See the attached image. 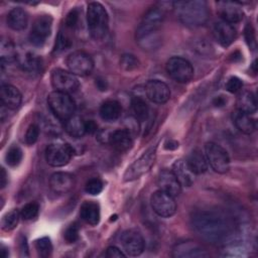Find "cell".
Listing matches in <instances>:
<instances>
[{"instance_id": "1", "label": "cell", "mask_w": 258, "mask_h": 258, "mask_svg": "<svg viewBox=\"0 0 258 258\" xmlns=\"http://www.w3.org/2000/svg\"><path fill=\"white\" fill-rule=\"evenodd\" d=\"M195 231L211 244H222L230 236V226L226 219L212 211H199L191 217Z\"/></svg>"}, {"instance_id": "2", "label": "cell", "mask_w": 258, "mask_h": 258, "mask_svg": "<svg viewBox=\"0 0 258 258\" xmlns=\"http://www.w3.org/2000/svg\"><path fill=\"white\" fill-rule=\"evenodd\" d=\"M173 8L178 20L186 26H201L209 19L210 12L205 1H178L173 3Z\"/></svg>"}, {"instance_id": "3", "label": "cell", "mask_w": 258, "mask_h": 258, "mask_svg": "<svg viewBox=\"0 0 258 258\" xmlns=\"http://www.w3.org/2000/svg\"><path fill=\"white\" fill-rule=\"evenodd\" d=\"M87 23L90 34L94 39L100 40L106 36L109 27V16L102 4L91 2L88 5Z\"/></svg>"}, {"instance_id": "4", "label": "cell", "mask_w": 258, "mask_h": 258, "mask_svg": "<svg viewBox=\"0 0 258 258\" xmlns=\"http://www.w3.org/2000/svg\"><path fill=\"white\" fill-rule=\"evenodd\" d=\"M47 104L52 114L63 122L72 117L76 111V103L68 93L50 92L47 97Z\"/></svg>"}, {"instance_id": "5", "label": "cell", "mask_w": 258, "mask_h": 258, "mask_svg": "<svg viewBox=\"0 0 258 258\" xmlns=\"http://www.w3.org/2000/svg\"><path fill=\"white\" fill-rule=\"evenodd\" d=\"M205 155L208 164L218 173H226L230 169V157L228 152L215 142H208L205 146Z\"/></svg>"}, {"instance_id": "6", "label": "cell", "mask_w": 258, "mask_h": 258, "mask_svg": "<svg viewBox=\"0 0 258 258\" xmlns=\"http://www.w3.org/2000/svg\"><path fill=\"white\" fill-rule=\"evenodd\" d=\"M156 158V146L147 149L138 159H136L125 171L124 180L131 181L145 174L153 166Z\"/></svg>"}, {"instance_id": "7", "label": "cell", "mask_w": 258, "mask_h": 258, "mask_svg": "<svg viewBox=\"0 0 258 258\" xmlns=\"http://www.w3.org/2000/svg\"><path fill=\"white\" fill-rule=\"evenodd\" d=\"M168 76L178 83H187L194 77V68L191 63L180 56L170 57L165 64Z\"/></svg>"}, {"instance_id": "8", "label": "cell", "mask_w": 258, "mask_h": 258, "mask_svg": "<svg viewBox=\"0 0 258 258\" xmlns=\"http://www.w3.org/2000/svg\"><path fill=\"white\" fill-rule=\"evenodd\" d=\"M150 205L152 210L162 218H169L176 212V203L174 197L163 190H156L150 198Z\"/></svg>"}, {"instance_id": "9", "label": "cell", "mask_w": 258, "mask_h": 258, "mask_svg": "<svg viewBox=\"0 0 258 258\" xmlns=\"http://www.w3.org/2000/svg\"><path fill=\"white\" fill-rule=\"evenodd\" d=\"M74 154V149L67 143H51L45 149L46 162L54 167L69 163Z\"/></svg>"}, {"instance_id": "10", "label": "cell", "mask_w": 258, "mask_h": 258, "mask_svg": "<svg viewBox=\"0 0 258 258\" xmlns=\"http://www.w3.org/2000/svg\"><path fill=\"white\" fill-rule=\"evenodd\" d=\"M50 81L52 87L54 88V91L68 94L77 91L80 87V82L77 76L70 71H66L62 69H54L51 72Z\"/></svg>"}, {"instance_id": "11", "label": "cell", "mask_w": 258, "mask_h": 258, "mask_svg": "<svg viewBox=\"0 0 258 258\" xmlns=\"http://www.w3.org/2000/svg\"><path fill=\"white\" fill-rule=\"evenodd\" d=\"M52 28V17L50 15L38 16L30 29L29 40L35 46H42L50 35Z\"/></svg>"}, {"instance_id": "12", "label": "cell", "mask_w": 258, "mask_h": 258, "mask_svg": "<svg viewBox=\"0 0 258 258\" xmlns=\"http://www.w3.org/2000/svg\"><path fill=\"white\" fill-rule=\"evenodd\" d=\"M67 66L71 73L76 76H88L94 69V61L90 54L85 51L77 50L69 54Z\"/></svg>"}, {"instance_id": "13", "label": "cell", "mask_w": 258, "mask_h": 258, "mask_svg": "<svg viewBox=\"0 0 258 258\" xmlns=\"http://www.w3.org/2000/svg\"><path fill=\"white\" fill-rule=\"evenodd\" d=\"M120 242L124 251L130 256L140 255L145 247V242L142 235L134 229L124 231L121 234Z\"/></svg>"}, {"instance_id": "14", "label": "cell", "mask_w": 258, "mask_h": 258, "mask_svg": "<svg viewBox=\"0 0 258 258\" xmlns=\"http://www.w3.org/2000/svg\"><path fill=\"white\" fill-rule=\"evenodd\" d=\"M144 92L146 97L156 104L166 103L170 98L169 87L159 80L148 81L144 87Z\"/></svg>"}, {"instance_id": "15", "label": "cell", "mask_w": 258, "mask_h": 258, "mask_svg": "<svg viewBox=\"0 0 258 258\" xmlns=\"http://www.w3.org/2000/svg\"><path fill=\"white\" fill-rule=\"evenodd\" d=\"M172 256L175 258H206L210 254L202 245L191 241H184L173 247Z\"/></svg>"}, {"instance_id": "16", "label": "cell", "mask_w": 258, "mask_h": 258, "mask_svg": "<svg viewBox=\"0 0 258 258\" xmlns=\"http://www.w3.org/2000/svg\"><path fill=\"white\" fill-rule=\"evenodd\" d=\"M157 185L160 190H163L172 197L178 196L181 191V184L170 169L164 168L159 171L157 176Z\"/></svg>"}, {"instance_id": "17", "label": "cell", "mask_w": 258, "mask_h": 258, "mask_svg": "<svg viewBox=\"0 0 258 258\" xmlns=\"http://www.w3.org/2000/svg\"><path fill=\"white\" fill-rule=\"evenodd\" d=\"M218 14L221 17V20H224L230 24L237 23L243 19V10L236 2L222 1L217 4Z\"/></svg>"}, {"instance_id": "18", "label": "cell", "mask_w": 258, "mask_h": 258, "mask_svg": "<svg viewBox=\"0 0 258 258\" xmlns=\"http://www.w3.org/2000/svg\"><path fill=\"white\" fill-rule=\"evenodd\" d=\"M213 35L222 46L226 47L235 40L237 32L232 24L224 20H219L214 24Z\"/></svg>"}, {"instance_id": "19", "label": "cell", "mask_w": 258, "mask_h": 258, "mask_svg": "<svg viewBox=\"0 0 258 258\" xmlns=\"http://www.w3.org/2000/svg\"><path fill=\"white\" fill-rule=\"evenodd\" d=\"M75 185V177L69 172L58 171L51 174L49 178L50 189L58 195L69 192Z\"/></svg>"}, {"instance_id": "20", "label": "cell", "mask_w": 258, "mask_h": 258, "mask_svg": "<svg viewBox=\"0 0 258 258\" xmlns=\"http://www.w3.org/2000/svg\"><path fill=\"white\" fill-rule=\"evenodd\" d=\"M0 99L4 106L14 110L20 106L22 96L16 87L9 84H2L0 89Z\"/></svg>"}, {"instance_id": "21", "label": "cell", "mask_w": 258, "mask_h": 258, "mask_svg": "<svg viewBox=\"0 0 258 258\" xmlns=\"http://www.w3.org/2000/svg\"><path fill=\"white\" fill-rule=\"evenodd\" d=\"M16 61L18 62V66L21 68V70L28 74L37 73L41 67V60L38 55L30 50L21 52L17 51Z\"/></svg>"}, {"instance_id": "22", "label": "cell", "mask_w": 258, "mask_h": 258, "mask_svg": "<svg viewBox=\"0 0 258 258\" xmlns=\"http://www.w3.org/2000/svg\"><path fill=\"white\" fill-rule=\"evenodd\" d=\"M108 143L118 151H126L132 145V133L128 129H117L109 133Z\"/></svg>"}, {"instance_id": "23", "label": "cell", "mask_w": 258, "mask_h": 258, "mask_svg": "<svg viewBox=\"0 0 258 258\" xmlns=\"http://www.w3.org/2000/svg\"><path fill=\"white\" fill-rule=\"evenodd\" d=\"M232 120L237 129L244 134H252L256 129V121L250 114L241 110H235L232 114Z\"/></svg>"}, {"instance_id": "24", "label": "cell", "mask_w": 258, "mask_h": 258, "mask_svg": "<svg viewBox=\"0 0 258 258\" xmlns=\"http://www.w3.org/2000/svg\"><path fill=\"white\" fill-rule=\"evenodd\" d=\"M172 172L179 183L183 186H190L195 181V173L189 169L185 159H178L172 165Z\"/></svg>"}, {"instance_id": "25", "label": "cell", "mask_w": 258, "mask_h": 258, "mask_svg": "<svg viewBox=\"0 0 258 258\" xmlns=\"http://www.w3.org/2000/svg\"><path fill=\"white\" fill-rule=\"evenodd\" d=\"M28 15L21 7L11 9L7 14V24L13 30H23L27 26Z\"/></svg>"}, {"instance_id": "26", "label": "cell", "mask_w": 258, "mask_h": 258, "mask_svg": "<svg viewBox=\"0 0 258 258\" xmlns=\"http://www.w3.org/2000/svg\"><path fill=\"white\" fill-rule=\"evenodd\" d=\"M187 166L195 174H201L207 171L208 161L206 155L200 149H194L185 159Z\"/></svg>"}, {"instance_id": "27", "label": "cell", "mask_w": 258, "mask_h": 258, "mask_svg": "<svg viewBox=\"0 0 258 258\" xmlns=\"http://www.w3.org/2000/svg\"><path fill=\"white\" fill-rule=\"evenodd\" d=\"M81 219L89 225L95 226L100 222V207L94 202H85L80 209Z\"/></svg>"}, {"instance_id": "28", "label": "cell", "mask_w": 258, "mask_h": 258, "mask_svg": "<svg viewBox=\"0 0 258 258\" xmlns=\"http://www.w3.org/2000/svg\"><path fill=\"white\" fill-rule=\"evenodd\" d=\"M122 107L120 103L116 100H107L105 101L99 110L100 117L108 122L117 120L121 115Z\"/></svg>"}, {"instance_id": "29", "label": "cell", "mask_w": 258, "mask_h": 258, "mask_svg": "<svg viewBox=\"0 0 258 258\" xmlns=\"http://www.w3.org/2000/svg\"><path fill=\"white\" fill-rule=\"evenodd\" d=\"M64 129L70 136L74 138H81L87 133L86 121L78 115H73L64 121Z\"/></svg>"}, {"instance_id": "30", "label": "cell", "mask_w": 258, "mask_h": 258, "mask_svg": "<svg viewBox=\"0 0 258 258\" xmlns=\"http://www.w3.org/2000/svg\"><path fill=\"white\" fill-rule=\"evenodd\" d=\"M237 109L248 114H253L257 110V101L255 95L250 91H244L237 98Z\"/></svg>"}, {"instance_id": "31", "label": "cell", "mask_w": 258, "mask_h": 258, "mask_svg": "<svg viewBox=\"0 0 258 258\" xmlns=\"http://www.w3.org/2000/svg\"><path fill=\"white\" fill-rule=\"evenodd\" d=\"M1 64L4 68L5 64H8L14 60H16L17 50L12 41L9 39L1 40Z\"/></svg>"}, {"instance_id": "32", "label": "cell", "mask_w": 258, "mask_h": 258, "mask_svg": "<svg viewBox=\"0 0 258 258\" xmlns=\"http://www.w3.org/2000/svg\"><path fill=\"white\" fill-rule=\"evenodd\" d=\"M131 107L134 116L137 120L143 122L149 117V107L141 97H133L131 100Z\"/></svg>"}, {"instance_id": "33", "label": "cell", "mask_w": 258, "mask_h": 258, "mask_svg": "<svg viewBox=\"0 0 258 258\" xmlns=\"http://www.w3.org/2000/svg\"><path fill=\"white\" fill-rule=\"evenodd\" d=\"M20 217H21L20 212H18L17 210H12V211L6 213L1 220L2 230H4V231L13 230L17 226Z\"/></svg>"}, {"instance_id": "34", "label": "cell", "mask_w": 258, "mask_h": 258, "mask_svg": "<svg viewBox=\"0 0 258 258\" xmlns=\"http://www.w3.org/2000/svg\"><path fill=\"white\" fill-rule=\"evenodd\" d=\"M22 157H23L22 150L18 146L13 145L7 150L5 155V161L9 166L14 167L21 162Z\"/></svg>"}, {"instance_id": "35", "label": "cell", "mask_w": 258, "mask_h": 258, "mask_svg": "<svg viewBox=\"0 0 258 258\" xmlns=\"http://www.w3.org/2000/svg\"><path fill=\"white\" fill-rule=\"evenodd\" d=\"M35 249L40 257H48L52 251V245L50 239L42 237L35 241Z\"/></svg>"}, {"instance_id": "36", "label": "cell", "mask_w": 258, "mask_h": 258, "mask_svg": "<svg viewBox=\"0 0 258 258\" xmlns=\"http://www.w3.org/2000/svg\"><path fill=\"white\" fill-rule=\"evenodd\" d=\"M38 212H39L38 204L31 202V203H28L25 206H23V208L20 211V216L23 220L29 221V220L36 218L38 215Z\"/></svg>"}, {"instance_id": "37", "label": "cell", "mask_w": 258, "mask_h": 258, "mask_svg": "<svg viewBox=\"0 0 258 258\" xmlns=\"http://www.w3.org/2000/svg\"><path fill=\"white\" fill-rule=\"evenodd\" d=\"M120 66H121V68H122L124 71L131 72V71H133V70H135V69L138 68V66H139V60L135 57V55L126 53V54H123V55L121 56Z\"/></svg>"}, {"instance_id": "38", "label": "cell", "mask_w": 258, "mask_h": 258, "mask_svg": "<svg viewBox=\"0 0 258 258\" xmlns=\"http://www.w3.org/2000/svg\"><path fill=\"white\" fill-rule=\"evenodd\" d=\"M103 189V182L99 178H91L87 181L85 185V190L87 194L96 196L99 195Z\"/></svg>"}, {"instance_id": "39", "label": "cell", "mask_w": 258, "mask_h": 258, "mask_svg": "<svg viewBox=\"0 0 258 258\" xmlns=\"http://www.w3.org/2000/svg\"><path fill=\"white\" fill-rule=\"evenodd\" d=\"M39 136V127L36 124H31L25 133V143L28 145L34 144Z\"/></svg>"}, {"instance_id": "40", "label": "cell", "mask_w": 258, "mask_h": 258, "mask_svg": "<svg viewBox=\"0 0 258 258\" xmlns=\"http://www.w3.org/2000/svg\"><path fill=\"white\" fill-rule=\"evenodd\" d=\"M64 240L68 243H75L79 239V227L77 224H72L69 228H67L64 232Z\"/></svg>"}, {"instance_id": "41", "label": "cell", "mask_w": 258, "mask_h": 258, "mask_svg": "<svg viewBox=\"0 0 258 258\" xmlns=\"http://www.w3.org/2000/svg\"><path fill=\"white\" fill-rule=\"evenodd\" d=\"M243 83L242 81L237 77H231L228 82L226 83V90L230 93H238L242 89Z\"/></svg>"}, {"instance_id": "42", "label": "cell", "mask_w": 258, "mask_h": 258, "mask_svg": "<svg viewBox=\"0 0 258 258\" xmlns=\"http://www.w3.org/2000/svg\"><path fill=\"white\" fill-rule=\"evenodd\" d=\"M245 38L250 46V48L255 49L256 47V40H255V33H254V29L252 27V25L250 23H248L245 27Z\"/></svg>"}, {"instance_id": "43", "label": "cell", "mask_w": 258, "mask_h": 258, "mask_svg": "<svg viewBox=\"0 0 258 258\" xmlns=\"http://www.w3.org/2000/svg\"><path fill=\"white\" fill-rule=\"evenodd\" d=\"M71 39L69 38V36L63 33L62 31L59 32L58 34V37H57V40H56V46L55 48L59 49V50H62V49H66L68 48L70 45H71Z\"/></svg>"}, {"instance_id": "44", "label": "cell", "mask_w": 258, "mask_h": 258, "mask_svg": "<svg viewBox=\"0 0 258 258\" xmlns=\"http://www.w3.org/2000/svg\"><path fill=\"white\" fill-rule=\"evenodd\" d=\"M78 20H79V12L76 9H74L68 14L66 18V26L69 28H74L77 25Z\"/></svg>"}, {"instance_id": "45", "label": "cell", "mask_w": 258, "mask_h": 258, "mask_svg": "<svg viewBox=\"0 0 258 258\" xmlns=\"http://www.w3.org/2000/svg\"><path fill=\"white\" fill-rule=\"evenodd\" d=\"M106 256L109 258H121V257L123 258L126 256V254L123 251H121L118 247L110 246L107 248Z\"/></svg>"}, {"instance_id": "46", "label": "cell", "mask_w": 258, "mask_h": 258, "mask_svg": "<svg viewBox=\"0 0 258 258\" xmlns=\"http://www.w3.org/2000/svg\"><path fill=\"white\" fill-rule=\"evenodd\" d=\"M98 131V125L94 120L86 121V132L89 134H94Z\"/></svg>"}, {"instance_id": "47", "label": "cell", "mask_w": 258, "mask_h": 258, "mask_svg": "<svg viewBox=\"0 0 258 258\" xmlns=\"http://www.w3.org/2000/svg\"><path fill=\"white\" fill-rule=\"evenodd\" d=\"M7 183V174H6V171L4 168H1L0 170V186L1 188L5 187Z\"/></svg>"}, {"instance_id": "48", "label": "cell", "mask_w": 258, "mask_h": 258, "mask_svg": "<svg viewBox=\"0 0 258 258\" xmlns=\"http://www.w3.org/2000/svg\"><path fill=\"white\" fill-rule=\"evenodd\" d=\"M96 85H97L98 89L101 90V91L107 90V82H106V80H103V79H96Z\"/></svg>"}, {"instance_id": "49", "label": "cell", "mask_w": 258, "mask_h": 258, "mask_svg": "<svg viewBox=\"0 0 258 258\" xmlns=\"http://www.w3.org/2000/svg\"><path fill=\"white\" fill-rule=\"evenodd\" d=\"M1 253H2V257L6 258V257L8 256V250H7V248H5L4 246H2V247H1Z\"/></svg>"}]
</instances>
